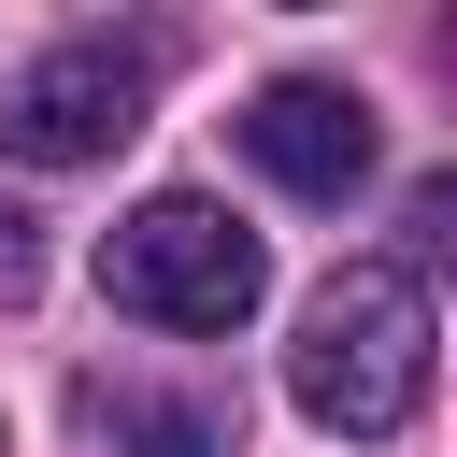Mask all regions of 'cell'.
Masks as SVG:
<instances>
[{"label":"cell","instance_id":"cell-6","mask_svg":"<svg viewBox=\"0 0 457 457\" xmlns=\"http://www.w3.org/2000/svg\"><path fill=\"white\" fill-rule=\"evenodd\" d=\"M29 271H43V243H29V214H0V300H29Z\"/></svg>","mask_w":457,"mask_h":457},{"label":"cell","instance_id":"cell-4","mask_svg":"<svg viewBox=\"0 0 457 457\" xmlns=\"http://www.w3.org/2000/svg\"><path fill=\"white\" fill-rule=\"evenodd\" d=\"M243 157L286 186V200H357L371 186V100L328 86V71H271L243 100Z\"/></svg>","mask_w":457,"mask_h":457},{"label":"cell","instance_id":"cell-7","mask_svg":"<svg viewBox=\"0 0 457 457\" xmlns=\"http://www.w3.org/2000/svg\"><path fill=\"white\" fill-rule=\"evenodd\" d=\"M0 457H14V443H0Z\"/></svg>","mask_w":457,"mask_h":457},{"label":"cell","instance_id":"cell-5","mask_svg":"<svg viewBox=\"0 0 457 457\" xmlns=\"http://www.w3.org/2000/svg\"><path fill=\"white\" fill-rule=\"evenodd\" d=\"M114 428H129L143 457H228V428H214L200 400H143V386H114Z\"/></svg>","mask_w":457,"mask_h":457},{"label":"cell","instance_id":"cell-1","mask_svg":"<svg viewBox=\"0 0 457 457\" xmlns=\"http://www.w3.org/2000/svg\"><path fill=\"white\" fill-rule=\"evenodd\" d=\"M286 400L314 428H343V443H400L414 400H428V286L400 257L328 271L314 314H300V343H286Z\"/></svg>","mask_w":457,"mask_h":457},{"label":"cell","instance_id":"cell-3","mask_svg":"<svg viewBox=\"0 0 457 457\" xmlns=\"http://www.w3.org/2000/svg\"><path fill=\"white\" fill-rule=\"evenodd\" d=\"M143 100H157V57H143V43H114V29H86V43H57V57H29V71H14L0 143H14L29 171H86V157H114V143L143 129Z\"/></svg>","mask_w":457,"mask_h":457},{"label":"cell","instance_id":"cell-2","mask_svg":"<svg viewBox=\"0 0 457 457\" xmlns=\"http://www.w3.org/2000/svg\"><path fill=\"white\" fill-rule=\"evenodd\" d=\"M100 286H114V314H143V328H243V314L271 300V243H257L228 200L157 186L143 214L100 228Z\"/></svg>","mask_w":457,"mask_h":457}]
</instances>
